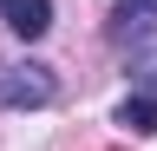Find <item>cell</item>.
I'll list each match as a JSON object with an SVG mask.
<instances>
[{"label": "cell", "instance_id": "cell-1", "mask_svg": "<svg viewBox=\"0 0 157 151\" xmlns=\"http://www.w3.org/2000/svg\"><path fill=\"white\" fill-rule=\"evenodd\" d=\"M52 99H59L52 66H33V59H26V66H7V72H0V105H13V112L26 105V112H33V105H52Z\"/></svg>", "mask_w": 157, "mask_h": 151}, {"label": "cell", "instance_id": "cell-2", "mask_svg": "<svg viewBox=\"0 0 157 151\" xmlns=\"http://www.w3.org/2000/svg\"><path fill=\"white\" fill-rule=\"evenodd\" d=\"M0 13H7V26L20 40H39L52 26V0H0Z\"/></svg>", "mask_w": 157, "mask_h": 151}, {"label": "cell", "instance_id": "cell-3", "mask_svg": "<svg viewBox=\"0 0 157 151\" xmlns=\"http://www.w3.org/2000/svg\"><path fill=\"white\" fill-rule=\"evenodd\" d=\"M157 20V0H118L111 7V40H144Z\"/></svg>", "mask_w": 157, "mask_h": 151}, {"label": "cell", "instance_id": "cell-4", "mask_svg": "<svg viewBox=\"0 0 157 151\" xmlns=\"http://www.w3.org/2000/svg\"><path fill=\"white\" fill-rule=\"evenodd\" d=\"M118 125H124L131 138H151V131H157V99H151V92H131V99L118 105Z\"/></svg>", "mask_w": 157, "mask_h": 151}, {"label": "cell", "instance_id": "cell-5", "mask_svg": "<svg viewBox=\"0 0 157 151\" xmlns=\"http://www.w3.org/2000/svg\"><path fill=\"white\" fill-rule=\"evenodd\" d=\"M131 72L157 79V40H137V46H131Z\"/></svg>", "mask_w": 157, "mask_h": 151}]
</instances>
